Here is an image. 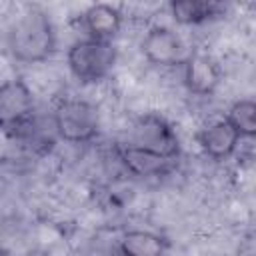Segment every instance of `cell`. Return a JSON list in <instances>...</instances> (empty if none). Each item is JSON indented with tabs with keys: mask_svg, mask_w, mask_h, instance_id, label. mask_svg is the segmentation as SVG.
Returning <instances> with one entry per match:
<instances>
[{
	"mask_svg": "<svg viewBox=\"0 0 256 256\" xmlns=\"http://www.w3.org/2000/svg\"><path fill=\"white\" fill-rule=\"evenodd\" d=\"M8 54L20 64H40L56 52V28L52 18L36 6L20 12L6 30Z\"/></svg>",
	"mask_w": 256,
	"mask_h": 256,
	"instance_id": "1",
	"label": "cell"
},
{
	"mask_svg": "<svg viewBox=\"0 0 256 256\" xmlns=\"http://www.w3.org/2000/svg\"><path fill=\"white\" fill-rule=\"evenodd\" d=\"M80 24L86 32V38L112 42V38L122 28V12L114 4L98 2V4L88 6L82 12Z\"/></svg>",
	"mask_w": 256,
	"mask_h": 256,
	"instance_id": "9",
	"label": "cell"
},
{
	"mask_svg": "<svg viewBox=\"0 0 256 256\" xmlns=\"http://www.w3.org/2000/svg\"><path fill=\"white\" fill-rule=\"evenodd\" d=\"M118 248L124 256H164L166 240L150 230H126L118 238Z\"/></svg>",
	"mask_w": 256,
	"mask_h": 256,
	"instance_id": "11",
	"label": "cell"
},
{
	"mask_svg": "<svg viewBox=\"0 0 256 256\" xmlns=\"http://www.w3.org/2000/svg\"><path fill=\"white\" fill-rule=\"evenodd\" d=\"M34 114V94L22 78L6 80L0 86V120L6 130L20 128Z\"/></svg>",
	"mask_w": 256,
	"mask_h": 256,
	"instance_id": "6",
	"label": "cell"
},
{
	"mask_svg": "<svg viewBox=\"0 0 256 256\" xmlns=\"http://www.w3.org/2000/svg\"><path fill=\"white\" fill-rule=\"evenodd\" d=\"M86 256H124V254H122V250L118 248V242H116V244L96 246V248H92Z\"/></svg>",
	"mask_w": 256,
	"mask_h": 256,
	"instance_id": "14",
	"label": "cell"
},
{
	"mask_svg": "<svg viewBox=\"0 0 256 256\" xmlns=\"http://www.w3.org/2000/svg\"><path fill=\"white\" fill-rule=\"evenodd\" d=\"M52 124L60 140L70 144H84L98 136L100 114L94 104L78 98H68L62 100L52 112Z\"/></svg>",
	"mask_w": 256,
	"mask_h": 256,
	"instance_id": "3",
	"label": "cell"
},
{
	"mask_svg": "<svg viewBox=\"0 0 256 256\" xmlns=\"http://www.w3.org/2000/svg\"><path fill=\"white\" fill-rule=\"evenodd\" d=\"M124 144L148 150L156 156H162L166 160H174L180 152V140L170 126V122L154 112L142 114L134 120L128 140Z\"/></svg>",
	"mask_w": 256,
	"mask_h": 256,
	"instance_id": "4",
	"label": "cell"
},
{
	"mask_svg": "<svg viewBox=\"0 0 256 256\" xmlns=\"http://www.w3.org/2000/svg\"><path fill=\"white\" fill-rule=\"evenodd\" d=\"M218 6L214 2H206V0H174L170 4V14L174 18V22L182 24V26H196L202 24L206 20H210L212 16H216Z\"/></svg>",
	"mask_w": 256,
	"mask_h": 256,
	"instance_id": "12",
	"label": "cell"
},
{
	"mask_svg": "<svg viewBox=\"0 0 256 256\" xmlns=\"http://www.w3.org/2000/svg\"><path fill=\"white\" fill-rule=\"evenodd\" d=\"M220 80L222 70L212 56L204 52H192L184 62V84L188 92L196 96H210L216 92Z\"/></svg>",
	"mask_w": 256,
	"mask_h": 256,
	"instance_id": "7",
	"label": "cell"
},
{
	"mask_svg": "<svg viewBox=\"0 0 256 256\" xmlns=\"http://www.w3.org/2000/svg\"><path fill=\"white\" fill-rule=\"evenodd\" d=\"M226 120L234 126L240 138H256V100L242 98L232 102Z\"/></svg>",
	"mask_w": 256,
	"mask_h": 256,
	"instance_id": "13",
	"label": "cell"
},
{
	"mask_svg": "<svg viewBox=\"0 0 256 256\" xmlns=\"http://www.w3.org/2000/svg\"><path fill=\"white\" fill-rule=\"evenodd\" d=\"M140 50L142 56L152 64V66H184V62L188 60L190 52L186 50L184 40L178 36L176 30L168 28V26H152L142 42H140Z\"/></svg>",
	"mask_w": 256,
	"mask_h": 256,
	"instance_id": "5",
	"label": "cell"
},
{
	"mask_svg": "<svg viewBox=\"0 0 256 256\" xmlns=\"http://www.w3.org/2000/svg\"><path fill=\"white\" fill-rule=\"evenodd\" d=\"M238 144H240V134L226 118L214 120L198 132V146L212 160L230 158L236 152Z\"/></svg>",
	"mask_w": 256,
	"mask_h": 256,
	"instance_id": "8",
	"label": "cell"
},
{
	"mask_svg": "<svg viewBox=\"0 0 256 256\" xmlns=\"http://www.w3.org/2000/svg\"><path fill=\"white\" fill-rule=\"evenodd\" d=\"M118 156H120L124 168L130 174L144 176V178L160 176L162 172L168 170V166L172 162V160H166L162 156H156L148 150H142V148H136V146H130V144H122L118 148Z\"/></svg>",
	"mask_w": 256,
	"mask_h": 256,
	"instance_id": "10",
	"label": "cell"
},
{
	"mask_svg": "<svg viewBox=\"0 0 256 256\" xmlns=\"http://www.w3.org/2000/svg\"><path fill=\"white\" fill-rule=\"evenodd\" d=\"M118 60V50L112 42L82 38L70 44L66 52V64L70 74L80 84H98L106 80Z\"/></svg>",
	"mask_w": 256,
	"mask_h": 256,
	"instance_id": "2",
	"label": "cell"
}]
</instances>
